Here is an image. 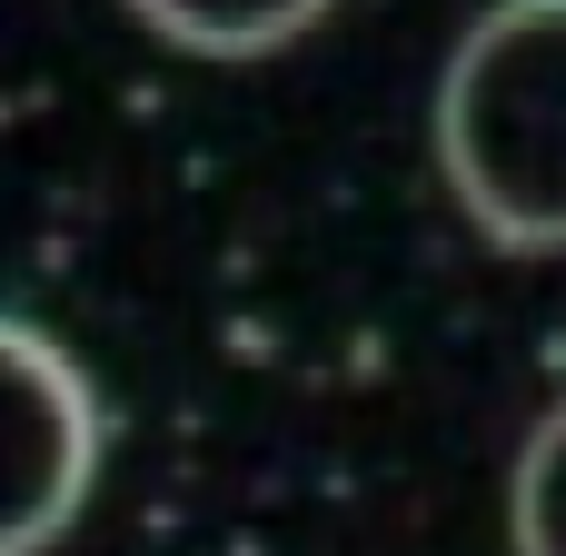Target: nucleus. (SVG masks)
Returning a JSON list of instances; mask_svg holds the SVG:
<instances>
[{
  "label": "nucleus",
  "instance_id": "nucleus-1",
  "mask_svg": "<svg viewBox=\"0 0 566 556\" xmlns=\"http://www.w3.org/2000/svg\"><path fill=\"white\" fill-rule=\"evenodd\" d=\"M438 169L497 249H566V0H488L438 80Z\"/></svg>",
  "mask_w": 566,
  "mask_h": 556
},
{
  "label": "nucleus",
  "instance_id": "nucleus-3",
  "mask_svg": "<svg viewBox=\"0 0 566 556\" xmlns=\"http://www.w3.org/2000/svg\"><path fill=\"white\" fill-rule=\"evenodd\" d=\"M129 10L169 50H199V60H259L328 20V0H129Z\"/></svg>",
  "mask_w": 566,
  "mask_h": 556
},
{
  "label": "nucleus",
  "instance_id": "nucleus-2",
  "mask_svg": "<svg viewBox=\"0 0 566 556\" xmlns=\"http://www.w3.org/2000/svg\"><path fill=\"white\" fill-rule=\"evenodd\" d=\"M99 478V398L60 338L0 318V556H40Z\"/></svg>",
  "mask_w": 566,
  "mask_h": 556
},
{
  "label": "nucleus",
  "instance_id": "nucleus-4",
  "mask_svg": "<svg viewBox=\"0 0 566 556\" xmlns=\"http://www.w3.org/2000/svg\"><path fill=\"white\" fill-rule=\"evenodd\" d=\"M507 537H517V556H566V408L537 418V438H527V458H517Z\"/></svg>",
  "mask_w": 566,
  "mask_h": 556
}]
</instances>
